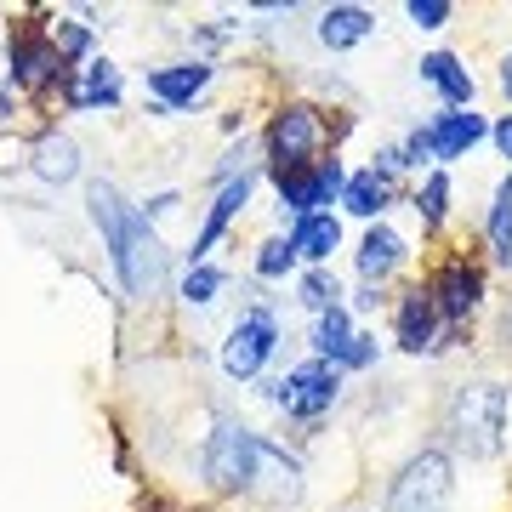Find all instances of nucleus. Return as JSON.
Instances as JSON below:
<instances>
[{
  "instance_id": "nucleus-10",
  "label": "nucleus",
  "mask_w": 512,
  "mask_h": 512,
  "mask_svg": "<svg viewBox=\"0 0 512 512\" xmlns=\"http://www.w3.org/2000/svg\"><path fill=\"white\" fill-rule=\"evenodd\" d=\"M217 86V63L211 57H177V63H154V69H143V109L154 114V120H171V114L194 109L205 92Z\"/></svg>"
},
{
  "instance_id": "nucleus-30",
  "label": "nucleus",
  "mask_w": 512,
  "mask_h": 512,
  "mask_svg": "<svg viewBox=\"0 0 512 512\" xmlns=\"http://www.w3.org/2000/svg\"><path fill=\"white\" fill-rule=\"evenodd\" d=\"M376 359H382V348H376V336H370V330H359V336L348 342V353L336 359V370H342V376H353V370H370Z\"/></svg>"
},
{
  "instance_id": "nucleus-35",
  "label": "nucleus",
  "mask_w": 512,
  "mask_h": 512,
  "mask_svg": "<svg viewBox=\"0 0 512 512\" xmlns=\"http://www.w3.org/2000/svg\"><path fill=\"white\" fill-rule=\"evenodd\" d=\"M501 92H507V103H512V52L501 57Z\"/></svg>"
},
{
  "instance_id": "nucleus-27",
  "label": "nucleus",
  "mask_w": 512,
  "mask_h": 512,
  "mask_svg": "<svg viewBox=\"0 0 512 512\" xmlns=\"http://www.w3.org/2000/svg\"><path fill=\"white\" fill-rule=\"evenodd\" d=\"M296 302L319 319V313H330V308H342V279L330 274V268H302L296 274Z\"/></svg>"
},
{
  "instance_id": "nucleus-6",
  "label": "nucleus",
  "mask_w": 512,
  "mask_h": 512,
  "mask_svg": "<svg viewBox=\"0 0 512 512\" xmlns=\"http://www.w3.org/2000/svg\"><path fill=\"white\" fill-rule=\"evenodd\" d=\"M342 387H348V376L330 365V359H302L279 382H262V399L274 404L285 421H296V427H319L342 404Z\"/></svg>"
},
{
  "instance_id": "nucleus-22",
  "label": "nucleus",
  "mask_w": 512,
  "mask_h": 512,
  "mask_svg": "<svg viewBox=\"0 0 512 512\" xmlns=\"http://www.w3.org/2000/svg\"><path fill=\"white\" fill-rule=\"evenodd\" d=\"M296 245V256H302V268H330V256L342 251V222L330 217V211H319V217H302L285 228Z\"/></svg>"
},
{
  "instance_id": "nucleus-32",
  "label": "nucleus",
  "mask_w": 512,
  "mask_h": 512,
  "mask_svg": "<svg viewBox=\"0 0 512 512\" xmlns=\"http://www.w3.org/2000/svg\"><path fill=\"white\" fill-rule=\"evenodd\" d=\"M177 205H183V194H177V188H165V194H148V200H143V217L160 222V217H171Z\"/></svg>"
},
{
  "instance_id": "nucleus-29",
  "label": "nucleus",
  "mask_w": 512,
  "mask_h": 512,
  "mask_svg": "<svg viewBox=\"0 0 512 512\" xmlns=\"http://www.w3.org/2000/svg\"><path fill=\"white\" fill-rule=\"evenodd\" d=\"M416 217L427 234H439L444 222H450V171H427L416 188Z\"/></svg>"
},
{
  "instance_id": "nucleus-24",
  "label": "nucleus",
  "mask_w": 512,
  "mask_h": 512,
  "mask_svg": "<svg viewBox=\"0 0 512 512\" xmlns=\"http://www.w3.org/2000/svg\"><path fill=\"white\" fill-rule=\"evenodd\" d=\"M52 23V46H57V57H63V63H69V74L80 69V63H92V46H97V29L86 18H80V12H57V18H46Z\"/></svg>"
},
{
  "instance_id": "nucleus-36",
  "label": "nucleus",
  "mask_w": 512,
  "mask_h": 512,
  "mask_svg": "<svg viewBox=\"0 0 512 512\" xmlns=\"http://www.w3.org/2000/svg\"><path fill=\"white\" fill-rule=\"evenodd\" d=\"M342 512H376V507H342Z\"/></svg>"
},
{
  "instance_id": "nucleus-4",
  "label": "nucleus",
  "mask_w": 512,
  "mask_h": 512,
  "mask_svg": "<svg viewBox=\"0 0 512 512\" xmlns=\"http://www.w3.org/2000/svg\"><path fill=\"white\" fill-rule=\"evenodd\" d=\"M330 143H336L330 114L319 103L291 97L262 126V171L274 177V171H296V165H319V160H330Z\"/></svg>"
},
{
  "instance_id": "nucleus-2",
  "label": "nucleus",
  "mask_w": 512,
  "mask_h": 512,
  "mask_svg": "<svg viewBox=\"0 0 512 512\" xmlns=\"http://www.w3.org/2000/svg\"><path fill=\"white\" fill-rule=\"evenodd\" d=\"M444 450L467 461H495L507 450V387L501 382H456L439 416Z\"/></svg>"
},
{
  "instance_id": "nucleus-16",
  "label": "nucleus",
  "mask_w": 512,
  "mask_h": 512,
  "mask_svg": "<svg viewBox=\"0 0 512 512\" xmlns=\"http://www.w3.org/2000/svg\"><path fill=\"white\" fill-rule=\"evenodd\" d=\"M421 131H427V148H433V165H439V171H450L456 160H467V154L490 137L484 114H473V109H439Z\"/></svg>"
},
{
  "instance_id": "nucleus-19",
  "label": "nucleus",
  "mask_w": 512,
  "mask_h": 512,
  "mask_svg": "<svg viewBox=\"0 0 512 512\" xmlns=\"http://www.w3.org/2000/svg\"><path fill=\"white\" fill-rule=\"evenodd\" d=\"M313 35H319V46L325 52H353V46H365L370 35H376V12L370 6H325L319 12V23H313Z\"/></svg>"
},
{
  "instance_id": "nucleus-26",
  "label": "nucleus",
  "mask_w": 512,
  "mask_h": 512,
  "mask_svg": "<svg viewBox=\"0 0 512 512\" xmlns=\"http://www.w3.org/2000/svg\"><path fill=\"white\" fill-rule=\"evenodd\" d=\"M296 268H302V256H296L291 234H268L262 245H256V256H251V274L262 279V285H274V279H291Z\"/></svg>"
},
{
  "instance_id": "nucleus-9",
  "label": "nucleus",
  "mask_w": 512,
  "mask_h": 512,
  "mask_svg": "<svg viewBox=\"0 0 512 512\" xmlns=\"http://www.w3.org/2000/svg\"><path fill=\"white\" fill-rule=\"evenodd\" d=\"M274 188H279V222L291 228L302 217H319L330 205H342V188H348V165L336 160H319V165H296V171H274Z\"/></svg>"
},
{
  "instance_id": "nucleus-12",
  "label": "nucleus",
  "mask_w": 512,
  "mask_h": 512,
  "mask_svg": "<svg viewBox=\"0 0 512 512\" xmlns=\"http://www.w3.org/2000/svg\"><path fill=\"white\" fill-rule=\"evenodd\" d=\"M57 103L69 114H114L126 103V69H120L114 57H92V63H80V69L57 86Z\"/></svg>"
},
{
  "instance_id": "nucleus-25",
  "label": "nucleus",
  "mask_w": 512,
  "mask_h": 512,
  "mask_svg": "<svg viewBox=\"0 0 512 512\" xmlns=\"http://www.w3.org/2000/svg\"><path fill=\"white\" fill-rule=\"evenodd\" d=\"M484 239H490V262H495V268H512V171L495 183V194H490Z\"/></svg>"
},
{
  "instance_id": "nucleus-20",
  "label": "nucleus",
  "mask_w": 512,
  "mask_h": 512,
  "mask_svg": "<svg viewBox=\"0 0 512 512\" xmlns=\"http://www.w3.org/2000/svg\"><path fill=\"white\" fill-rule=\"evenodd\" d=\"M416 74H421V86H433V92L444 97V109H473V69L461 63L456 52H427L416 63Z\"/></svg>"
},
{
  "instance_id": "nucleus-17",
  "label": "nucleus",
  "mask_w": 512,
  "mask_h": 512,
  "mask_svg": "<svg viewBox=\"0 0 512 512\" xmlns=\"http://www.w3.org/2000/svg\"><path fill=\"white\" fill-rule=\"evenodd\" d=\"M353 262H359V285H382L387 291V279L404 274V262H410V239L393 222H370L365 239H359V251H353Z\"/></svg>"
},
{
  "instance_id": "nucleus-34",
  "label": "nucleus",
  "mask_w": 512,
  "mask_h": 512,
  "mask_svg": "<svg viewBox=\"0 0 512 512\" xmlns=\"http://www.w3.org/2000/svg\"><path fill=\"white\" fill-rule=\"evenodd\" d=\"M490 143H495V154H501V160H512V114H501V120L490 126Z\"/></svg>"
},
{
  "instance_id": "nucleus-14",
  "label": "nucleus",
  "mask_w": 512,
  "mask_h": 512,
  "mask_svg": "<svg viewBox=\"0 0 512 512\" xmlns=\"http://www.w3.org/2000/svg\"><path fill=\"white\" fill-rule=\"evenodd\" d=\"M444 336H450V325L439 319V308H433V296H427V285H410V291L393 302V342H399V353H439Z\"/></svg>"
},
{
  "instance_id": "nucleus-21",
  "label": "nucleus",
  "mask_w": 512,
  "mask_h": 512,
  "mask_svg": "<svg viewBox=\"0 0 512 512\" xmlns=\"http://www.w3.org/2000/svg\"><path fill=\"white\" fill-rule=\"evenodd\" d=\"M387 205H393V177H382L376 165L348 171V188H342V211H348V217H359L370 228V222L387 217Z\"/></svg>"
},
{
  "instance_id": "nucleus-11",
  "label": "nucleus",
  "mask_w": 512,
  "mask_h": 512,
  "mask_svg": "<svg viewBox=\"0 0 512 512\" xmlns=\"http://www.w3.org/2000/svg\"><path fill=\"white\" fill-rule=\"evenodd\" d=\"M421 285H427V296H433V308H439V319L450 330H461L467 325V319H473L478 308H484V268H478L473 256H444L439 268H433V274L421 279Z\"/></svg>"
},
{
  "instance_id": "nucleus-3",
  "label": "nucleus",
  "mask_w": 512,
  "mask_h": 512,
  "mask_svg": "<svg viewBox=\"0 0 512 512\" xmlns=\"http://www.w3.org/2000/svg\"><path fill=\"white\" fill-rule=\"evenodd\" d=\"M256 456H262V433L245 427L234 410H211V427L200 433V450H194L205 490L228 495V501H251Z\"/></svg>"
},
{
  "instance_id": "nucleus-15",
  "label": "nucleus",
  "mask_w": 512,
  "mask_h": 512,
  "mask_svg": "<svg viewBox=\"0 0 512 512\" xmlns=\"http://www.w3.org/2000/svg\"><path fill=\"white\" fill-rule=\"evenodd\" d=\"M308 478H302V461L285 450V444L262 439V456H256V484H251V501H262L268 512H285L302 501Z\"/></svg>"
},
{
  "instance_id": "nucleus-8",
  "label": "nucleus",
  "mask_w": 512,
  "mask_h": 512,
  "mask_svg": "<svg viewBox=\"0 0 512 512\" xmlns=\"http://www.w3.org/2000/svg\"><path fill=\"white\" fill-rule=\"evenodd\" d=\"M279 353V313L268 308V302H251V308L239 313L234 325H228V336H222V353L217 365L228 382H256L262 370H268V359Z\"/></svg>"
},
{
  "instance_id": "nucleus-1",
  "label": "nucleus",
  "mask_w": 512,
  "mask_h": 512,
  "mask_svg": "<svg viewBox=\"0 0 512 512\" xmlns=\"http://www.w3.org/2000/svg\"><path fill=\"white\" fill-rule=\"evenodd\" d=\"M86 217L103 234V251L114 262V279H120L126 302H137V308L160 302L171 291V251H165L160 228L143 217V205H131L109 177H92L86 183Z\"/></svg>"
},
{
  "instance_id": "nucleus-33",
  "label": "nucleus",
  "mask_w": 512,
  "mask_h": 512,
  "mask_svg": "<svg viewBox=\"0 0 512 512\" xmlns=\"http://www.w3.org/2000/svg\"><path fill=\"white\" fill-rule=\"evenodd\" d=\"M382 302H387V296H382V285H359V291H353V302H348V308H353V313H376V308H382Z\"/></svg>"
},
{
  "instance_id": "nucleus-37",
  "label": "nucleus",
  "mask_w": 512,
  "mask_h": 512,
  "mask_svg": "<svg viewBox=\"0 0 512 512\" xmlns=\"http://www.w3.org/2000/svg\"><path fill=\"white\" fill-rule=\"evenodd\" d=\"M507 336H512V313H507Z\"/></svg>"
},
{
  "instance_id": "nucleus-7",
  "label": "nucleus",
  "mask_w": 512,
  "mask_h": 512,
  "mask_svg": "<svg viewBox=\"0 0 512 512\" xmlns=\"http://www.w3.org/2000/svg\"><path fill=\"white\" fill-rule=\"evenodd\" d=\"M69 80V63L52 46V23L46 18H12L6 29V86L18 92H57Z\"/></svg>"
},
{
  "instance_id": "nucleus-13",
  "label": "nucleus",
  "mask_w": 512,
  "mask_h": 512,
  "mask_svg": "<svg viewBox=\"0 0 512 512\" xmlns=\"http://www.w3.org/2000/svg\"><path fill=\"white\" fill-rule=\"evenodd\" d=\"M256 177L262 171H245V177H234V183H222L217 188V200H211V211H205V222H200V234H194V245H188V268H200V262H211V251H217L222 239H228V228H234L239 217H245V205H251V194H256Z\"/></svg>"
},
{
  "instance_id": "nucleus-23",
  "label": "nucleus",
  "mask_w": 512,
  "mask_h": 512,
  "mask_svg": "<svg viewBox=\"0 0 512 512\" xmlns=\"http://www.w3.org/2000/svg\"><path fill=\"white\" fill-rule=\"evenodd\" d=\"M359 336V325H353V308L342 302V308H330V313H319L313 319V330H308V348H313V359H342L348 353V342Z\"/></svg>"
},
{
  "instance_id": "nucleus-31",
  "label": "nucleus",
  "mask_w": 512,
  "mask_h": 512,
  "mask_svg": "<svg viewBox=\"0 0 512 512\" xmlns=\"http://www.w3.org/2000/svg\"><path fill=\"white\" fill-rule=\"evenodd\" d=\"M404 18L416 23V29H444V23L456 18V6H450V0H410Z\"/></svg>"
},
{
  "instance_id": "nucleus-28",
  "label": "nucleus",
  "mask_w": 512,
  "mask_h": 512,
  "mask_svg": "<svg viewBox=\"0 0 512 512\" xmlns=\"http://www.w3.org/2000/svg\"><path fill=\"white\" fill-rule=\"evenodd\" d=\"M222 291H228V268H217V262H200V268H188V274H183V285H177V302L200 313V308H211Z\"/></svg>"
},
{
  "instance_id": "nucleus-18",
  "label": "nucleus",
  "mask_w": 512,
  "mask_h": 512,
  "mask_svg": "<svg viewBox=\"0 0 512 512\" xmlns=\"http://www.w3.org/2000/svg\"><path fill=\"white\" fill-rule=\"evenodd\" d=\"M29 171H35L46 188H69L86 177V154H80V143H74L69 131H40L35 143H29Z\"/></svg>"
},
{
  "instance_id": "nucleus-5",
  "label": "nucleus",
  "mask_w": 512,
  "mask_h": 512,
  "mask_svg": "<svg viewBox=\"0 0 512 512\" xmlns=\"http://www.w3.org/2000/svg\"><path fill=\"white\" fill-rule=\"evenodd\" d=\"M450 501H456V456L444 444H421L387 478L382 512H450Z\"/></svg>"
}]
</instances>
